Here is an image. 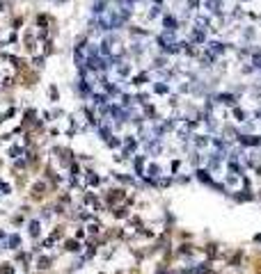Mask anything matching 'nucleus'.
Wrapping results in <instances>:
<instances>
[{
	"label": "nucleus",
	"instance_id": "1",
	"mask_svg": "<svg viewBox=\"0 0 261 274\" xmlns=\"http://www.w3.org/2000/svg\"><path fill=\"white\" fill-rule=\"evenodd\" d=\"M37 267H39V270L48 267V258H39V263H37Z\"/></svg>",
	"mask_w": 261,
	"mask_h": 274
}]
</instances>
